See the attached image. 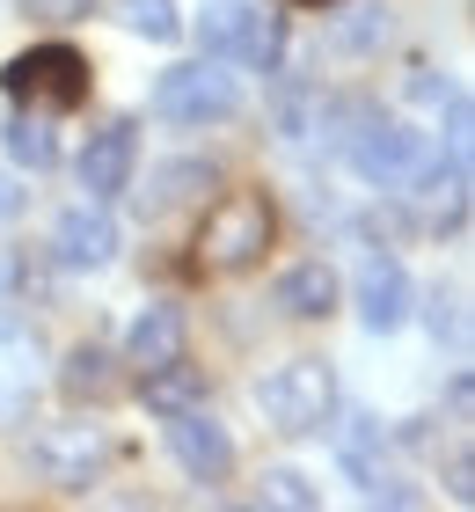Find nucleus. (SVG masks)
Returning <instances> with one entry per match:
<instances>
[{"mask_svg":"<svg viewBox=\"0 0 475 512\" xmlns=\"http://www.w3.org/2000/svg\"><path fill=\"white\" fill-rule=\"evenodd\" d=\"M8 286H15V271H8V264H0V300H8Z\"/></svg>","mask_w":475,"mask_h":512,"instance_id":"393cba45","label":"nucleus"},{"mask_svg":"<svg viewBox=\"0 0 475 512\" xmlns=\"http://www.w3.org/2000/svg\"><path fill=\"white\" fill-rule=\"evenodd\" d=\"M176 352H183V308L147 300V308L132 315V330H125V366H161Z\"/></svg>","mask_w":475,"mask_h":512,"instance_id":"2eb2a0df","label":"nucleus"},{"mask_svg":"<svg viewBox=\"0 0 475 512\" xmlns=\"http://www.w3.org/2000/svg\"><path fill=\"white\" fill-rule=\"evenodd\" d=\"M198 44L212 59H242V66H278V52H285V30L264 15V8H249V0H212L205 8V22H198Z\"/></svg>","mask_w":475,"mask_h":512,"instance_id":"423d86ee","label":"nucleus"},{"mask_svg":"<svg viewBox=\"0 0 475 512\" xmlns=\"http://www.w3.org/2000/svg\"><path fill=\"white\" fill-rule=\"evenodd\" d=\"M432 337L461 344V293H432Z\"/></svg>","mask_w":475,"mask_h":512,"instance_id":"5701e85b","label":"nucleus"},{"mask_svg":"<svg viewBox=\"0 0 475 512\" xmlns=\"http://www.w3.org/2000/svg\"><path fill=\"white\" fill-rule=\"evenodd\" d=\"M37 330H15L0 322V425H15L30 410V388H37Z\"/></svg>","mask_w":475,"mask_h":512,"instance_id":"4468645a","label":"nucleus"},{"mask_svg":"<svg viewBox=\"0 0 475 512\" xmlns=\"http://www.w3.org/2000/svg\"><path fill=\"white\" fill-rule=\"evenodd\" d=\"M30 461L59 483V491H88V483L117 461V447H110L103 425H44L30 439Z\"/></svg>","mask_w":475,"mask_h":512,"instance_id":"0eeeda50","label":"nucleus"},{"mask_svg":"<svg viewBox=\"0 0 475 512\" xmlns=\"http://www.w3.org/2000/svg\"><path fill=\"white\" fill-rule=\"evenodd\" d=\"M22 15L44 22V30H66V22H88L95 0H22Z\"/></svg>","mask_w":475,"mask_h":512,"instance_id":"4be33fe9","label":"nucleus"},{"mask_svg":"<svg viewBox=\"0 0 475 512\" xmlns=\"http://www.w3.org/2000/svg\"><path fill=\"white\" fill-rule=\"evenodd\" d=\"M337 52H373V44L380 37H388V15H380V8H344V0H337Z\"/></svg>","mask_w":475,"mask_h":512,"instance_id":"412c9836","label":"nucleus"},{"mask_svg":"<svg viewBox=\"0 0 475 512\" xmlns=\"http://www.w3.org/2000/svg\"><path fill=\"white\" fill-rule=\"evenodd\" d=\"M264 505L322 512V483H315V476H300V469H264Z\"/></svg>","mask_w":475,"mask_h":512,"instance_id":"aec40b11","label":"nucleus"},{"mask_svg":"<svg viewBox=\"0 0 475 512\" xmlns=\"http://www.w3.org/2000/svg\"><path fill=\"white\" fill-rule=\"evenodd\" d=\"M52 256L66 271H103L110 256H117V220L103 213V198H88V205H66L59 227H52Z\"/></svg>","mask_w":475,"mask_h":512,"instance_id":"9b49d317","label":"nucleus"},{"mask_svg":"<svg viewBox=\"0 0 475 512\" xmlns=\"http://www.w3.org/2000/svg\"><path fill=\"white\" fill-rule=\"evenodd\" d=\"M271 235H278V205H271L264 191H227V198L205 213V227H198V242H190V249H198V271L234 278V271L264 264Z\"/></svg>","mask_w":475,"mask_h":512,"instance_id":"f257e3e1","label":"nucleus"},{"mask_svg":"<svg viewBox=\"0 0 475 512\" xmlns=\"http://www.w3.org/2000/svg\"><path fill=\"white\" fill-rule=\"evenodd\" d=\"M351 300H359V322H366V330L388 337V330H402V322H410L417 286H410V271H402V256L373 249L366 264H359V278H351Z\"/></svg>","mask_w":475,"mask_h":512,"instance_id":"6e6552de","label":"nucleus"},{"mask_svg":"<svg viewBox=\"0 0 475 512\" xmlns=\"http://www.w3.org/2000/svg\"><path fill=\"white\" fill-rule=\"evenodd\" d=\"M293 8H337V0H293Z\"/></svg>","mask_w":475,"mask_h":512,"instance_id":"a878e982","label":"nucleus"},{"mask_svg":"<svg viewBox=\"0 0 475 512\" xmlns=\"http://www.w3.org/2000/svg\"><path fill=\"white\" fill-rule=\"evenodd\" d=\"M234 110H242V81L227 74V59H190V66H169L154 81V118H169L183 132L227 125Z\"/></svg>","mask_w":475,"mask_h":512,"instance_id":"7ed1b4c3","label":"nucleus"},{"mask_svg":"<svg viewBox=\"0 0 475 512\" xmlns=\"http://www.w3.org/2000/svg\"><path fill=\"white\" fill-rule=\"evenodd\" d=\"M132 395L147 403L154 417H176V410H198L205 403V366H190L183 352L176 359H161V366H139V381Z\"/></svg>","mask_w":475,"mask_h":512,"instance_id":"f8f14e48","label":"nucleus"},{"mask_svg":"<svg viewBox=\"0 0 475 512\" xmlns=\"http://www.w3.org/2000/svg\"><path fill=\"white\" fill-rule=\"evenodd\" d=\"M132 169H139V125H132V118H110L103 132H88V147H81V161H74L81 191L103 198V205L132 183Z\"/></svg>","mask_w":475,"mask_h":512,"instance_id":"9d476101","label":"nucleus"},{"mask_svg":"<svg viewBox=\"0 0 475 512\" xmlns=\"http://www.w3.org/2000/svg\"><path fill=\"white\" fill-rule=\"evenodd\" d=\"M337 271L322 264V256H307V264H293L271 286V300H278V315H293V322H322V315H337Z\"/></svg>","mask_w":475,"mask_h":512,"instance_id":"ddd939ff","label":"nucleus"},{"mask_svg":"<svg viewBox=\"0 0 475 512\" xmlns=\"http://www.w3.org/2000/svg\"><path fill=\"white\" fill-rule=\"evenodd\" d=\"M212 191V161H169V169H154V183L139 191L147 213H169V205H190Z\"/></svg>","mask_w":475,"mask_h":512,"instance_id":"dca6fc26","label":"nucleus"},{"mask_svg":"<svg viewBox=\"0 0 475 512\" xmlns=\"http://www.w3.org/2000/svg\"><path fill=\"white\" fill-rule=\"evenodd\" d=\"M59 388L74 395V403H110V395H117L110 352H103V344H74V352H66V374H59Z\"/></svg>","mask_w":475,"mask_h":512,"instance_id":"f3484780","label":"nucleus"},{"mask_svg":"<svg viewBox=\"0 0 475 512\" xmlns=\"http://www.w3.org/2000/svg\"><path fill=\"white\" fill-rule=\"evenodd\" d=\"M256 410L271 417L278 432H322L337 417V374L322 359H285L278 374H264L256 388Z\"/></svg>","mask_w":475,"mask_h":512,"instance_id":"39448f33","label":"nucleus"},{"mask_svg":"<svg viewBox=\"0 0 475 512\" xmlns=\"http://www.w3.org/2000/svg\"><path fill=\"white\" fill-rule=\"evenodd\" d=\"M15 213H22V191H15V176H8V169H0V227H8Z\"/></svg>","mask_w":475,"mask_h":512,"instance_id":"b1692460","label":"nucleus"},{"mask_svg":"<svg viewBox=\"0 0 475 512\" xmlns=\"http://www.w3.org/2000/svg\"><path fill=\"white\" fill-rule=\"evenodd\" d=\"M0 88L22 103V110H44V118H66V110L88 103V59L74 44H30V52H15L0 66Z\"/></svg>","mask_w":475,"mask_h":512,"instance_id":"f03ea898","label":"nucleus"},{"mask_svg":"<svg viewBox=\"0 0 475 512\" xmlns=\"http://www.w3.org/2000/svg\"><path fill=\"white\" fill-rule=\"evenodd\" d=\"M8 154L22 161V169H52V161H59V139H52V118H44V110H22V118L8 125Z\"/></svg>","mask_w":475,"mask_h":512,"instance_id":"6ab92c4d","label":"nucleus"},{"mask_svg":"<svg viewBox=\"0 0 475 512\" xmlns=\"http://www.w3.org/2000/svg\"><path fill=\"white\" fill-rule=\"evenodd\" d=\"M117 22H125L132 37H147V44H176L183 37L176 0H117Z\"/></svg>","mask_w":475,"mask_h":512,"instance_id":"a211bd4d","label":"nucleus"},{"mask_svg":"<svg viewBox=\"0 0 475 512\" xmlns=\"http://www.w3.org/2000/svg\"><path fill=\"white\" fill-rule=\"evenodd\" d=\"M169 454H176V469L190 483H205V491L234 476V439H227V425H212V417H205V403L169 417Z\"/></svg>","mask_w":475,"mask_h":512,"instance_id":"1a4fd4ad","label":"nucleus"},{"mask_svg":"<svg viewBox=\"0 0 475 512\" xmlns=\"http://www.w3.org/2000/svg\"><path fill=\"white\" fill-rule=\"evenodd\" d=\"M351 125L359 132H344V154H351V169H359L373 191H410L417 169L432 161V139L395 125V118H351Z\"/></svg>","mask_w":475,"mask_h":512,"instance_id":"20e7f679","label":"nucleus"}]
</instances>
